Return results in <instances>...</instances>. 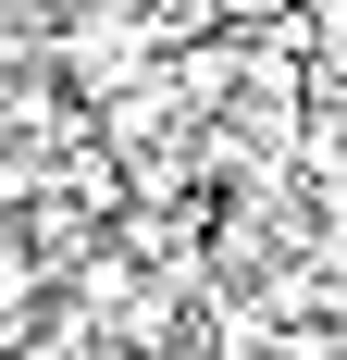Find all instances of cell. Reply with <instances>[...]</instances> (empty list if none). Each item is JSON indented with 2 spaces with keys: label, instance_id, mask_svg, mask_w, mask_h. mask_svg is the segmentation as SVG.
I'll use <instances>...</instances> for the list:
<instances>
[{
  "label": "cell",
  "instance_id": "cell-2",
  "mask_svg": "<svg viewBox=\"0 0 347 360\" xmlns=\"http://www.w3.org/2000/svg\"><path fill=\"white\" fill-rule=\"evenodd\" d=\"M0 360H25V348H13V335H0Z\"/></svg>",
  "mask_w": 347,
  "mask_h": 360
},
{
  "label": "cell",
  "instance_id": "cell-1",
  "mask_svg": "<svg viewBox=\"0 0 347 360\" xmlns=\"http://www.w3.org/2000/svg\"><path fill=\"white\" fill-rule=\"evenodd\" d=\"M37 323H50V261L25 249V224L0 212V335H13V348H25Z\"/></svg>",
  "mask_w": 347,
  "mask_h": 360
}]
</instances>
